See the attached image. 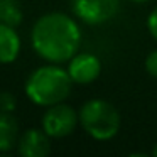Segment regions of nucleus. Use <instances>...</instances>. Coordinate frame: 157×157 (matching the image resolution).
<instances>
[{"mask_svg": "<svg viewBox=\"0 0 157 157\" xmlns=\"http://www.w3.org/2000/svg\"><path fill=\"white\" fill-rule=\"evenodd\" d=\"M34 52L48 63H68L81 46L78 22L63 12H49L34 22L31 31Z\"/></svg>", "mask_w": 157, "mask_h": 157, "instance_id": "f257e3e1", "label": "nucleus"}, {"mask_svg": "<svg viewBox=\"0 0 157 157\" xmlns=\"http://www.w3.org/2000/svg\"><path fill=\"white\" fill-rule=\"evenodd\" d=\"M73 81L68 75V69L61 68L56 63L36 68L25 79V95L34 105L48 106L64 101L69 96Z\"/></svg>", "mask_w": 157, "mask_h": 157, "instance_id": "f03ea898", "label": "nucleus"}, {"mask_svg": "<svg viewBox=\"0 0 157 157\" xmlns=\"http://www.w3.org/2000/svg\"><path fill=\"white\" fill-rule=\"evenodd\" d=\"M79 125L95 140H110L120 130V113L110 101L91 98L81 105L78 112Z\"/></svg>", "mask_w": 157, "mask_h": 157, "instance_id": "7ed1b4c3", "label": "nucleus"}, {"mask_svg": "<svg viewBox=\"0 0 157 157\" xmlns=\"http://www.w3.org/2000/svg\"><path fill=\"white\" fill-rule=\"evenodd\" d=\"M79 123V117L73 106L66 105L64 101L56 103L46 108L41 120V128L51 139H64L71 135Z\"/></svg>", "mask_w": 157, "mask_h": 157, "instance_id": "20e7f679", "label": "nucleus"}, {"mask_svg": "<svg viewBox=\"0 0 157 157\" xmlns=\"http://www.w3.org/2000/svg\"><path fill=\"white\" fill-rule=\"evenodd\" d=\"M76 19L88 25H101L110 22L120 10V0H71Z\"/></svg>", "mask_w": 157, "mask_h": 157, "instance_id": "39448f33", "label": "nucleus"}, {"mask_svg": "<svg viewBox=\"0 0 157 157\" xmlns=\"http://www.w3.org/2000/svg\"><path fill=\"white\" fill-rule=\"evenodd\" d=\"M68 75L76 85H90L101 75V61L93 52H76L68 61Z\"/></svg>", "mask_w": 157, "mask_h": 157, "instance_id": "423d86ee", "label": "nucleus"}, {"mask_svg": "<svg viewBox=\"0 0 157 157\" xmlns=\"http://www.w3.org/2000/svg\"><path fill=\"white\" fill-rule=\"evenodd\" d=\"M17 150L22 157H46L51 152V137L42 128H27L19 135Z\"/></svg>", "mask_w": 157, "mask_h": 157, "instance_id": "0eeeda50", "label": "nucleus"}, {"mask_svg": "<svg viewBox=\"0 0 157 157\" xmlns=\"http://www.w3.org/2000/svg\"><path fill=\"white\" fill-rule=\"evenodd\" d=\"M21 46L17 27L0 22V64H12L21 54Z\"/></svg>", "mask_w": 157, "mask_h": 157, "instance_id": "6e6552de", "label": "nucleus"}, {"mask_svg": "<svg viewBox=\"0 0 157 157\" xmlns=\"http://www.w3.org/2000/svg\"><path fill=\"white\" fill-rule=\"evenodd\" d=\"M19 123L10 112H0V154L10 152L19 142Z\"/></svg>", "mask_w": 157, "mask_h": 157, "instance_id": "1a4fd4ad", "label": "nucleus"}, {"mask_svg": "<svg viewBox=\"0 0 157 157\" xmlns=\"http://www.w3.org/2000/svg\"><path fill=\"white\" fill-rule=\"evenodd\" d=\"M24 14L19 0H0V22L9 25H21Z\"/></svg>", "mask_w": 157, "mask_h": 157, "instance_id": "9d476101", "label": "nucleus"}, {"mask_svg": "<svg viewBox=\"0 0 157 157\" xmlns=\"http://www.w3.org/2000/svg\"><path fill=\"white\" fill-rule=\"evenodd\" d=\"M15 110V96L9 91H0V112H14Z\"/></svg>", "mask_w": 157, "mask_h": 157, "instance_id": "9b49d317", "label": "nucleus"}, {"mask_svg": "<svg viewBox=\"0 0 157 157\" xmlns=\"http://www.w3.org/2000/svg\"><path fill=\"white\" fill-rule=\"evenodd\" d=\"M145 71L149 73L152 78L157 79V49L149 52L145 58Z\"/></svg>", "mask_w": 157, "mask_h": 157, "instance_id": "f8f14e48", "label": "nucleus"}, {"mask_svg": "<svg viewBox=\"0 0 157 157\" xmlns=\"http://www.w3.org/2000/svg\"><path fill=\"white\" fill-rule=\"evenodd\" d=\"M147 31L152 36V39L157 41V9H154L147 17Z\"/></svg>", "mask_w": 157, "mask_h": 157, "instance_id": "ddd939ff", "label": "nucleus"}, {"mask_svg": "<svg viewBox=\"0 0 157 157\" xmlns=\"http://www.w3.org/2000/svg\"><path fill=\"white\" fill-rule=\"evenodd\" d=\"M130 2H133V4H145L149 0H130Z\"/></svg>", "mask_w": 157, "mask_h": 157, "instance_id": "4468645a", "label": "nucleus"}, {"mask_svg": "<svg viewBox=\"0 0 157 157\" xmlns=\"http://www.w3.org/2000/svg\"><path fill=\"white\" fill-rule=\"evenodd\" d=\"M152 155L157 157V142H155V145H154V149H152Z\"/></svg>", "mask_w": 157, "mask_h": 157, "instance_id": "2eb2a0df", "label": "nucleus"}]
</instances>
